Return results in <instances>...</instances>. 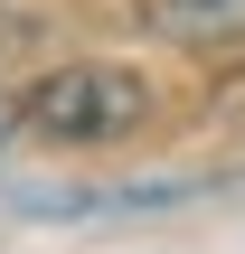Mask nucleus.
<instances>
[{"label":"nucleus","mask_w":245,"mask_h":254,"mask_svg":"<svg viewBox=\"0 0 245 254\" xmlns=\"http://www.w3.org/2000/svg\"><path fill=\"white\" fill-rule=\"evenodd\" d=\"M151 123V85L113 57H85V66H47L28 94H19V132L57 141V151H104V141H132Z\"/></svg>","instance_id":"obj_1"},{"label":"nucleus","mask_w":245,"mask_h":254,"mask_svg":"<svg viewBox=\"0 0 245 254\" xmlns=\"http://www.w3.org/2000/svg\"><path fill=\"white\" fill-rule=\"evenodd\" d=\"M151 28L170 47H227L245 38V0H151Z\"/></svg>","instance_id":"obj_2"},{"label":"nucleus","mask_w":245,"mask_h":254,"mask_svg":"<svg viewBox=\"0 0 245 254\" xmlns=\"http://www.w3.org/2000/svg\"><path fill=\"white\" fill-rule=\"evenodd\" d=\"M217 123H227V132H245V66L217 85Z\"/></svg>","instance_id":"obj_3"}]
</instances>
